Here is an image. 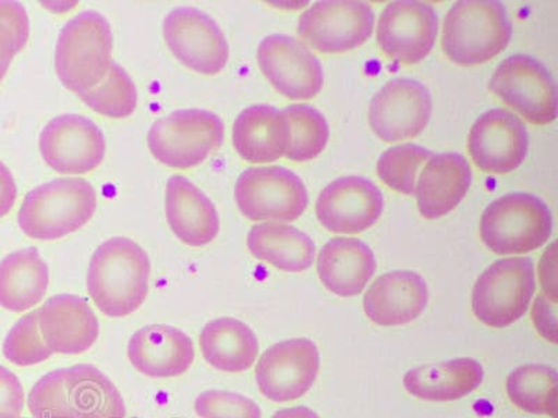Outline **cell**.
<instances>
[{"instance_id":"cell-1","label":"cell","mask_w":558,"mask_h":418,"mask_svg":"<svg viewBox=\"0 0 558 418\" xmlns=\"http://www.w3.org/2000/svg\"><path fill=\"white\" fill-rule=\"evenodd\" d=\"M34 418H126L121 392L96 367L80 365L45 376L28 395Z\"/></svg>"},{"instance_id":"cell-2","label":"cell","mask_w":558,"mask_h":418,"mask_svg":"<svg viewBox=\"0 0 558 418\" xmlns=\"http://www.w3.org/2000/svg\"><path fill=\"white\" fill-rule=\"evenodd\" d=\"M151 263L136 242L113 237L93 254L87 285L99 311L123 318L137 311L148 295Z\"/></svg>"},{"instance_id":"cell-3","label":"cell","mask_w":558,"mask_h":418,"mask_svg":"<svg viewBox=\"0 0 558 418\" xmlns=\"http://www.w3.org/2000/svg\"><path fill=\"white\" fill-rule=\"evenodd\" d=\"M97 211V193L84 179L63 177L29 192L19 211V226L35 241H58L77 232Z\"/></svg>"},{"instance_id":"cell-4","label":"cell","mask_w":558,"mask_h":418,"mask_svg":"<svg viewBox=\"0 0 558 418\" xmlns=\"http://www.w3.org/2000/svg\"><path fill=\"white\" fill-rule=\"evenodd\" d=\"M113 35L108 20L93 10L70 20L59 34L54 69L69 91L97 87L112 66Z\"/></svg>"},{"instance_id":"cell-5","label":"cell","mask_w":558,"mask_h":418,"mask_svg":"<svg viewBox=\"0 0 558 418\" xmlns=\"http://www.w3.org/2000/svg\"><path fill=\"white\" fill-rule=\"evenodd\" d=\"M510 39V20L500 2L462 0L447 14L441 45L453 63L477 66L505 51Z\"/></svg>"},{"instance_id":"cell-6","label":"cell","mask_w":558,"mask_h":418,"mask_svg":"<svg viewBox=\"0 0 558 418\" xmlns=\"http://www.w3.org/2000/svg\"><path fill=\"white\" fill-rule=\"evenodd\" d=\"M549 207L532 194L512 193L493 201L481 218V237L498 256L537 250L551 236Z\"/></svg>"},{"instance_id":"cell-7","label":"cell","mask_w":558,"mask_h":418,"mask_svg":"<svg viewBox=\"0 0 558 418\" xmlns=\"http://www.w3.org/2000/svg\"><path fill=\"white\" fill-rule=\"evenodd\" d=\"M226 126L218 114L187 109L158 119L149 128L147 144L158 162L172 169L201 165L222 146Z\"/></svg>"},{"instance_id":"cell-8","label":"cell","mask_w":558,"mask_h":418,"mask_svg":"<svg viewBox=\"0 0 558 418\" xmlns=\"http://www.w3.org/2000/svg\"><path fill=\"white\" fill-rule=\"evenodd\" d=\"M535 295V267L530 258L492 263L473 286L472 311L485 325L502 330L521 320Z\"/></svg>"},{"instance_id":"cell-9","label":"cell","mask_w":558,"mask_h":418,"mask_svg":"<svg viewBox=\"0 0 558 418\" xmlns=\"http://www.w3.org/2000/svg\"><path fill=\"white\" fill-rule=\"evenodd\" d=\"M239 209L251 221H296L306 211L305 184L282 167L251 168L239 176L235 187Z\"/></svg>"},{"instance_id":"cell-10","label":"cell","mask_w":558,"mask_h":418,"mask_svg":"<svg viewBox=\"0 0 558 418\" xmlns=\"http://www.w3.org/2000/svg\"><path fill=\"white\" fill-rule=\"evenodd\" d=\"M488 88L525 121L546 126L557 118V91L551 74L526 54H512L498 64Z\"/></svg>"},{"instance_id":"cell-11","label":"cell","mask_w":558,"mask_h":418,"mask_svg":"<svg viewBox=\"0 0 558 418\" xmlns=\"http://www.w3.org/2000/svg\"><path fill=\"white\" fill-rule=\"evenodd\" d=\"M375 13L362 2H318L299 19L302 41L322 53L353 51L371 38Z\"/></svg>"},{"instance_id":"cell-12","label":"cell","mask_w":558,"mask_h":418,"mask_svg":"<svg viewBox=\"0 0 558 418\" xmlns=\"http://www.w3.org/2000/svg\"><path fill=\"white\" fill-rule=\"evenodd\" d=\"M163 38L173 57L193 72L216 76L227 66L229 47L226 35L201 10L174 9L163 22Z\"/></svg>"},{"instance_id":"cell-13","label":"cell","mask_w":558,"mask_h":418,"mask_svg":"<svg viewBox=\"0 0 558 418\" xmlns=\"http://www.w3.org/2000/svg\"><path fill=\"white\" fill-rule=\"evenodd\" d=\"M320 371V353L311 340L277 343L263 353L256 366L258 390L268 401L287 403L305 396Z\"/></svg>"},{"instance_id":"cell-14","label":"cell","mask_w":558,"mask_h":418,"mask_svg":"<svg viewBox=\"0 0 558 418\" xmlns=\"http://www.w3.org/2000/svg\"><path fill=\"white\" fill-rule=\"evenodd\" d=\"M39 151L53 171L83 174L101 165L107 143L97 124L89 119L63 114L44 127L39 136Z\"/></svg>"},{"instance_id":"cell-15","label":"cell","mask_w":558,"mask_h":418,"mask_svg":"<svg viewBox=\"0 0 558 418\" xmlns=\"http://www.w3.org/2000/svg\"><path fill=\"white\" fill-rule=\"evenodd\" d=\"M432 116L430 93L411 78L387 83L368 108V123L386 143L415 138L425 131Z\"/></svg>"},{"instance_id":"cell-16","label":"cell","mask_w":558,"mask_h":418,"mask_svg":"<svg viewBox=\"0 0 558 418\" xmlns=\"http://www.w3.org/2000/svg\"><path fill=\"white\" fill-rule=\"evenodd\" d=\"M257 62L272 87L289 99L306 101L322 91V64L295 38L288 35H270L264 38L258 45Z\"/></svg>"},{"instance_id":"cell-17","label":"cell","mask_w":558,"mask_h":418,"mask_svg":"<svg viewBox=\"0 0 558 418\" xmlns=\"http://www.w3.org/2000/svg\"><path fill=\"white\" fill-rule=\"evenodd\" d=\"M438 33V19L430 4L393 2L378 20L377 44L388 59L415 64L430 53Z\"/></svg>"},{"instance_id":"cell-18","label":"cell","mask_w":558,"mask_h":418,"mask_svg":"<svg viewBox=\"0 0 558 418\" xmlns=\"http://www.w3.org/2000/svg\"><path fill=\"white\" fill-rule=\"evenodd\" d=\"M527 131L515 114L492 109L473 123L468 137L472 161L485 173L507 174L525 161Z\"/></svg>"},{"instance_id":"cell-19","label":"cell","mask_w":558,"mask_h":418,"mask_svg":"<svg viewBox=\"0 0 558 418\" xmlns=\"http://www.w3.org/2000/svg\"><path fill=\"white\" fill-rule=\"evenodd\" d=\"M383 194L372 182L349 176L328 184L318 196L316 213L322 225L332 233L356 235L380 219Z\"/></svg>"},{"instance_id":"cell-20","label":"cell","mask_w":558,"mask_h":418,"mask_svg":"<svg viewBox=\"0 0 558 418\" xmlns=\"http://www.w3.org/2000/svg\"><path fill=\"white\" fill-rule=\"evenodd\" d=\"M39 330L47 346L58 355H83L99 336V321L84 298L59 295L38 310Z\"/></svg>"},{"instance_id":"cell-21","label":"cell","mask_w":558,"mask_h":418,"mask_svg":"<svg viewBox=\"0 0 558 418\" xmlns=\"http://www.w3.org/2000/svg\"><path fill=\"white\" fill-rule=\"evenodd\" d=\"M427 300L425 279L412 271H392L373 282L363 298V307L376 325L401 327L421 317Z\"/></svg>"},{"instance_id":"cell-22","label":"cell","mask_w":558,"mask_h":418,"mask_svg":"<svg viewBox=\"0 0 558 418\" xmlns=\"http://www.w3.org/2000/svg\"><path fill=\"white\" fill-rule=\"evenodd\" d=\"M191 337L178 328L148 325L129 341L128 357L142 374L151 378H173L184 374L194 361Z\"/></svg>"},{"instance_id":"cell-23","label":"cell","mask_w":558,"mask_h":418,"mask_svg":"<svg viewBox=\"0 0 558 418\" xmlns=\"http://www.w3.org/2000/svg\"><path fill=\"white\" fill-rule=\"evenodd\" d=\"M166 212L173 235L187 246H207L218 235L219 217L216 207L206 194L186 177L169 179Z\"/></svg>"},{"instance_id":"cell-24","label":"cell","mask_w":558,"mask_h":418,"mask_svg":"<svg viewBox=\"0 0 558 418\" xmlns=\"http://www.w3.org/2000/svg\"><path fill=\"white\" fill-rule=\"evenodd\" d=\"M470 163L458 153H442L427 162L416 184L417 207L422 217L437 219L458 207L470 190Z\"/></svg>"},{"instance_id":"cell-25","label":"cell","mask_w":558,"mask_h":418,"mask_svg":"<svg viewBox=\"0 0 558 418\" xmlns=\"http://www.w3.org/2000/svg\"><path fill=\"white\" fill-rule=\"evenodd\" d=\"M376 268L372 248L357 238H332L318 254L317 272L323 285L341 297L362 293Z\"/></svg>"},{"instance_id":"cell-26","label":"cell","mask_w":558,"mask_h":418,"mask_svg":"<svg viewBox=\"0 0 558 418\" xmlns=\"http://www.w3.org/2000/svg\"><path fill=\"white\" fill-rule=\"evenodd\" d=\"M485 371L481 362L462 357L435 362L408 371L403 386L417 399L452 402L462 399L482 385Z\"/></svg>"},{"instance_id":"cell-27","label":"cell","mask_w":558,"mask_h":418,"mask_svg":"<svg viewBox=\"0 0 558 418\" xmlns=\"http://www.w3.org/2000/svg\"><path fill=\"white\" fill-rule=\"evenodd\" d=\"M233 146L244 161L276 162L286 157L288 123L278 109L256 104L244 109L233 124Z\"/></svg>"},{"instance_id":"cell-28","label":"cell","mask_w":558,"mask_h":418,"mask_svg":"<svg viewBox=\"0 0 558 418\" xmlns=\"http://www.w3.org/2000/svg\"><path fill=\"white\" fill-rule=\"evenodd\" d=\"M201 351L209 366L229 374H239L256 362L258 341L246 323L223 317L204 327Z\"/></svg>"},{"instance_id":"cell-29","label":"cell","mask_w":558,"mask_h":418,"mask_svg":"<svg viewBox=\"0 0 558 418\" xmlns=\"http://www.w3.org/2000/svg\"><path fill=\"white\" fill-rule=\"evenodd\" d=\"M49 270L35 248H24L0 262V306L12 312H24L47 295Z\"/></svg>"},{"instance_id":"cell-30","label":"cell","mask_w":558,"mask_h":418,"mask_svg":"<svg viewBox=\"0 0 558 418\" xmlns=\"http://www.w3.org/2000/svg\"><path fill=\"white\" fill-rule=\"evenodd\" d=\"M252 256L287 272H302L313 266L316 246L311 237L286 223L267 222L247 235Z\"/></svg>"},{"instance_id":"cell-31","label":"cell","mask_w":558,"mask_h":418,"mask_svg":"<svg viewBox=\"0 0 558 418\" xmlns=\"http://www.w3.org/2000/svg\"><path fill=\"white\" fill-rule=\"evenodd\" d=\"M507 393L518 409L557 418V372L545 366H523L507 378Z\"/></svg>"},{"instance_id":"cell-32","label":"cell","mask_w":558,"mask_h":418,"mask_svg":"<svg viewBox=\"0 0 558 418\" xmlns=\"http://www.w3.org/2000/svg\"><path fill=\"white\" fill-rule=\"evenodd\" d=\"M282 113L288 123L286 158L306 162L320 156L330 138L326 118L307 104H292Z\"/></svg>"},{"instance_id":"cell-33","label":"cell","mask_w":558,"mask_h":418,"mask_svg":"<svg viewBox=\"0 0 558 418\" xmlns=\"http://www.w3.org/2000/svg\"><path fill=\"white\" fill-rule=\"evenodd\" d=\"M80 99L102 116L124 119L137 107V89L126 70L112 63L107 77L97 87L80 94Z\"/></svg>"},{"instance_id":"cell-34","label":"cell","mask_w":558,"mask_h":418,"mask_svg":"<svg viewBox=\"0 0 558 418\" xmlns=\"http://www.w3.org/2000/svg\"><path fill=\"white\" fill-rule=\"evenodd\" d=\"M433 153L428 149L407 144L384 152L377 162V174L384 184L405 196L416 193L418 169L430 161Z\"/></svg>"},{"instance_id":"cell-35","label":"cell","mask_w":558,"mask_h":418,"mask_svg":"<svg viewBox=\"0 0 558 418\" xmlns=\"http://www.w3.org/2000/svg\"><path fill=\"white\" fill-rule=\"evenodd\" d=\"M52 355L39 330L38 310L20 318L3 343L4 358L19 367L41 365Z\"/></svg>"},{"instance_id":"cell-36","label":"cell","mask_w":558,"mask_h":418,"mask_svg":"<svg viewBox=\"0 0 558 418\" xmlns=\"http://www.w3.org/2000/svg\"><path fill=\"white\" fill-rule=\"evenodd\" d=\"M201 418H262L260 407L248 397L235 392L207 391L194 402Z\"/></svg>"},{"instance_id":"cell-37","label":"cell","mask_w":558,"mask_h":418,"mask_svg":"<svg viewBox=\"0 0 558 418\" xmlns=\"http://www.w3.org/2000/svg\"><path fill=\"white\" fill-rule=\"evenodd\" d=\"M29 38V20L26 9L19 2H0V47L16 57Z\"/></svg>"},{"instance_id":"cell-38","label":"cell","mask_w":558,"mask_h":418,"mask_svg":"<svg viewBox=\"0 0 558 418\" xmlns=\"http://www.w3.org/2000/svg\"><path fill=\"white\" fill-rule=\"evenodd\" d=\"M24 409L22 382L8 368L0 367V416H20Z\"/></svg>"},{"instance_id":"cell-39","label":"cell","mask_w":558,"mask_h":418,"mask_svg":"<svg viewBox=\"0 0 558 418\" xmlns=\"http://www.w3.org/2000/svg\"><path fill=\"white\" fill-rule=\"evenodd\" d=\"M556 298L542 292L532 308V320L537 332L551 343H557Z\"/></svg>"},{"instance_id":"cell-40","label":"cell","mask_w":558,"mask_h":418,"mask_svg":"<svg viewBox=\"0 0 558 418\" xmlns=\"http://www.w3.org/2000/svg\"><path fill=\"white\" fill-rule=\"evenodd\" d=\"M17 198V186L12 172L0 161V218L7 217Z\"/></svg>"},{"instance_id":"cell-41","label":"cell","mask_w":558,"mask_h":418,"mask_svg":"<svg viewBox=\"0 0 558 418\" xmlns=\"http://www.w3.org/2000/svg\"><path fill=\"white\" fill-rule=\"evenodd\" d=\"M271 418H320L307 407H293L276 413Z\"/></svg>"},{"instance_id":"cell-42","label":"cell","mask_w":558,"mask_h":418,"mask_svg":"<svg viewBox=\"0 0 558 418\" xmlns=\"http://www.w3.org/2000/svg\"><path fill=\"white\" fill-rule=\"evenodd\" d=\"M13 57L9 52L4 51L2 47H0V83L4 76H7L10 64H12Z\"/></svg>"},{"instance_id":"cell-43","label":"cell","mask_w":558,"mask_h":418,"mask_svg":"<svg viewBox=\"0 0 558 418\" xmlns=\"http://www.w3.org/2000/svg\"><path fill=\"white\" fill-rule=\"evenodd\" d=\"M0 418H22L20 416H8V415H2L0 416Z\"/></svg>"}]
</instances>
